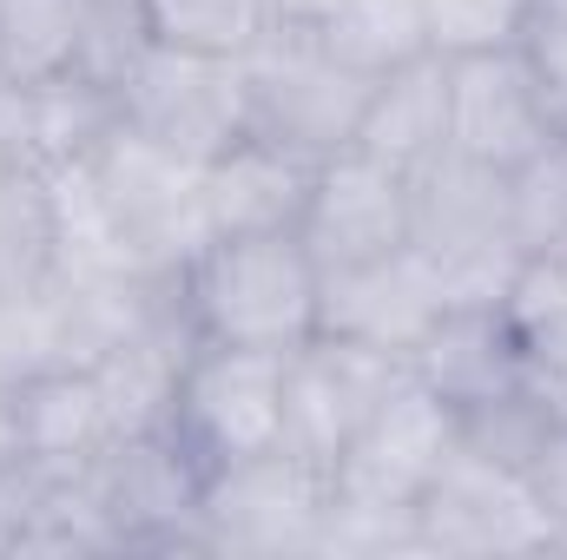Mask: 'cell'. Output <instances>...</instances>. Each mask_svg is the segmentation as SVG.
<instances>
[{
    "instance_id": "1",
    "label": "cell",
    "mask_w": 567,
    "mask_h": 560,
    "mask_svg": "<svg viewBox=\"0 0 567 560\" xmlns=\"http://www.w3.org/2000/svg\"><path fill=\"white\" fill-rule=\"evenodd\" d=\"M455 442V403L410 370L337 455L317 554H416V501Z\"/></svg>"
},
{
    "instance_id": "2",
    "label": "cell",
    "mask_w": 567,
    "mask_h": 560,
    "mask_svg": "<svg viewBox=\"0 0 567 560\" xmlns=\"http://www.w3.org/2000/svg\"><path fill=\"white\" fill-rule=\"evenodd\" d=\"M178 303L198 343H238V350H297L317 336L323 271L303 251L297 231H245L212 238L185 278Z\"/></svg>"
},
{
    "instance_id": "3",
    "label": "cell",
    "mask_w": 567,
    "mask_h": 560,
    "mask_svg": "<svg viewBox=\"0 0 567 560\" xmlns=\"http://www.w3.org/2000/svg\"><path fill=\"white\" fill-rule=\"evenodd\" d=\"M410 245L442 271L449 310H502L522 278V245L508 218V172L442 152L410 178Z\"/></svg>"
},
{
    "instance_id": "4",
    "label": "cell",
    "mask_w": 567,
    "mask_h": 560,
    "mask_svg": "<svg viewBox=\"0 0 567 560\" xmlns=\"http://www.w3.org/2000/svg\"><path fill=\"white\" fill-rule=\"evenodd\" d=\"M100 205L126 245V258L145 278L178 283L185 265L212 245V211H205V165L165 152V145L140 139V133H113L86 158Z\"/></svg>"
},
{
    "instance_id": "5",
    "label": "cell",
    "mask_w": 567,
    "mask_h": 560,
    "mask_svg": "<svg viewBox=\"0 0 567 560\" xmlns=\"http://www.w3.org/2000/svg\"><path fill=\"white\" fill-rule=\"evenodd\" d=\"M120 93V126L140 139L165 145L192 165H212L225 145L251 133V106H245V60H218V53H178L140 40L126 53V66L113 73Z\"/></svg>"
},
{
    "instance_id": "6",
    "label": "cell",
    "mask_w": 567,
    "mask_h": 560,
    "mask_svg": "<svg viewBox=\"0 0 567 560\" xmlns=\"http://www.w3.org/2000/svg\"><path fill=\"white\" fill-rule=\"evenodd\" d=\"M172 435L205 475L284 448V350L198 343L178 376Z\"/></svg>"
},
{
    "instance_id": "7",
    "label": "cell",
    "mask_w": 567,
    "mask_h": 560,
    "mask_svg": "<svg viewBox=\"0 0 567 560\" xmlns=\"http://www.w3.org/2000/svg\"><path fill=\"white\" fill-rule=\"evenodd\" d=\"M561 528L535 481L468 442L449 448L416 501V554H555Z\"/></svg>"
},
{
    "instance_id": "8",
    "label": "cell",
    "mask_w": 567,
    "mask_h": 560,
    "mask_svg": "<svg viewBox=\"0 0 567 560\" xmlns=\"http://www.w3.org/2000/svg\"><path fill=\"white\" fill-rule=\"evenodd\" d=\"M363 100H370V73L317 53V46H297L265 33L251 53H245V106H251V133L258 139H278L303 158H337L357 139V120H363Z\"/></svg>"
},
{
    "instance_id": "9",
    "label": "cell",
    "mask_w": 567,
    "mask_h": 560,
    "mask_svg": "<svg viewBox=\"0 0 567 560\" xmlns=\"http://www.w3.org/2000/svg\"><path fill=\"white\" fill-rule=\"evenodd\" d=\"M323 515H330V481L290 448L212 468L198 495L205 554H317Z\"/></svg>"
},
{
    "instance_id": "10",
    "label": "cell",
    "mask_w": 567,
    "mask_h": 560,
    "mask_svg": "<svg viewBox=\"0 0 567 560\" xmlns=\"http://www.w3.org/2000/svg\"><path fill=\"white\" fill-rule=\"evenodd\" d=\"M80 481L93 488L120 554L126 548H152V554H172V548H198L205 554V521H198V495H205V468L178 448L172 428L158 435H126V442H106Z\"/></svg>"
},
{
    "instance_id": "11",
    "label": "cell",
    "mask_w": 567,
    "mask_h": 560,
    "mask_svg": "<svg viewBox=\"0 0 567 560\" xmlns=\"http://www.w3.org/2000/svg\"><path fill=\"white\" fill-rule=\"evenodd\" d=\"M410 376L403 356H383L370 343L350 336H310L284 356V448L297 462H310L323 481L337 468V455L350 448V435L370 422V409Z\"/></svg>"
},
{
    "instance_id": "12",
    "label": "cell",
    "mask_w": 567,
    "mask_h": 560,
    "mask_svg": "<svg viewBox=\"0 0 567 560\" xmlns=\"http://www.w3.org/2000/svg\"><path fill=\"white\" fill-rule=\"evenodd\" d=\"M140 40L133 0H0V73L27 93L66 73L113 80Z\"/></svg>"
},
{
    "instance_id": "13",
    "label": "cell",
    "mask_w": 567,
    "mask_h": 560,
    "mask_svg": "<svg viewBox=\"0 0 567 560\" xmlns=\"http://www.w3.org/2000/svg\"><path fill=\"white\" fill-rule=\"evenodd\" d=\"M297 238L317 258V271H350V265L403 251L410 245V178L357 145L323 158L303 198Z\"/></svg>"
},
{
    "instance_id": "14",
    "label": "cell",
    "mask_w": 567,
    "mask_h": 560,
    "mask_svg": "<svg viewBox=\"0 0 567 560\" xmlns=\"http://www.w3.org/2000/svg\"><path fill=\"white\" fill-rule=\"evenodd\" d=\"M442 317H449L442 271L416 245L370 258V265H350V271H323V303H317L323 336H350V343H370L383 356L416 363V350Z\"/></svg>"
},
{
    "instance_id": "15",
    "label": "cell",
    "mask_w": 567,
    "mask_h": 560,
    "mask_svg": "<svg viewBox=\"0 0 567 560\" xmlns=\"http://www.w3.org/2000/svg\"><path fill=\"white\" fill-rule=\"evenodd\" d=\"M555 133L561 126L548 120V100L515 46L449 60V152L455 158H475L488 172H515Z\"/></svg>"
},
{
    "instance_id": "16",
    "label": "cell",
    "mask_w": 567,
    "mask_h": 560,
    "mask_svg": "<svg viewBox=\"0 0 567 560\" xmlns=\"http://www.w3.org/2000/svg\"><path fill=\"white\" fill-rule=\"evenodd\" d=\"M271 33L317 46L370 80L429 53L423 0H271Z\"/></svg>"
},
{
    "instance_id": "17",
    "label": "cell",
    "mask_w": 567,
    "mask_h": 560,
    "mask_svg": "<svg viewBox=\"0 0 567 560\" xmlns=\"http://www.w3.org/2000/svg\"><path fill=\"white\" fill-rule=\"evenodd\" d=\"M317 185V158L290 152L278 139L245 133L205 165V211L212 238H245V231H297L303 198Z\"/></svg>"
},
{
    "instance_id": "18",
    "label": "cell",
    "mask_w": 567,
    "mask_h": 560,
    "mask_svg": "<svg viewBox=\"0 0 567 560\" xmlns=\"http://www.w3.org/2000/svg\"><path fill=\"white\" fill-rule=\"evenodd\" d=\"M350 145L370 152V158H383L403 178H416L423 165H435L449 152V53L429 46L416 60L377 73Z\"/></svg>"
},
{
    "instance_id": "19",
    "label": "cell",
    "mask_w": 567,
    "mask_h": 560,
    "mask_svg": "<svg viewBox=\"0 0 567 560\" xmlns=\"http://www.w3.org/2000/svg\"><path fill=\"white\" fill-rule=\"evenodd\" d=\"M198 350L192 323H185V303L158 310L140 336H126L120 350H106L93 363V383H100V403H106V435L126 442V435H158L172 428V403H178V376H185V356Z\"/></svg>"
},
{
    "instance_id": "20",
    "label": "cell",
    "mask_w": 567,
    "mask_h": 560,
    "mask_svg": "<svg viewBox=\"0 0 567 560\" xmlns=\"http://www.w3.org/2000/svg\"><path fill=\"white\" fill-rule=\"evenodd\" d=\"M13 409H20V442H27V475H80L113 442L100 383L80 363H53L33 383H20Z\"/></svg>"
},
{
    "instance_id": "21",
    "label": "cell",
    "mask_w": 567,
    "mask_h": 560,
    "mask_svg": "<svg viewBox=\"0 0 567 560\" xmlns=\"http://www.w3.org/2000/svg\"><path fill=\"white\" fill-rule=\"evenodd\" d=\"M410 370L429 376L455 409L488 403V396H502V390L528 383V376H522L515 330H508V317H502V310H449V317L429 330V343L416 350V363H410Z\"/></svg>"
},
{
    "instance_id": "22",
    "label": "cell",
    "mask_w": 567,
    "mask_h": 560,
    "mask_svg": "<svg viewBox=\"0 0 567 560\" xmlns=\"http://www.w3.org/2000/svg\"><path fill=\"white\" fill-rule=\"evenodd\" d=\"M113 133H120V93L100 73H66V80L27 93V158H33V172L80 165Z\"/></svg>"
},
{
    "instance_id": "23",
    "label": "cell",
    "mask_w": 567,
    "mask_h": 560,
    "mask_svg": "<svg viewBox=\"0 0 567 560\" xmlns=\"http://www.w3.org/2000/svg\"><path fill=\"white\" fill-rule=\"evenodd\" d=\"M140 33L178 53H218L245 60L271 33V0H133Z\"/></svg>"
},
{
    "instance_id": "24",
    "label": "cell",
    "mask_w": 567,
    "mask_h": 560,
    "mask_svg": "<svg viewBox=\"0 0 567 560\" xmlns=\"http://www.w3.org/2000/svg\"><path fill=\"white\" fill-rule=\"evenodd\" d=\"M53 271V218L33 165L0 172V290H40Z\"/></svg>"
},
{
    "instance_id": "25",
    "label": "cell",
    "mask_w": 567,
    "mask_h": 560,
    "mask_svg": "<svg viewBox=\"0 0 567 560\" xmlns=\"http://www.w3.org/2000/svg\"><path fill=\"white\" fill-rule=\"evenodd\" d=\"M508 218L522 258H548L567 245V133H555L535 158L508 172Z\"/></svg>"
},
{
    "instance_id": "26",
    "label": "cell",
    "mask_w": 567,
    "mask_h": 560,
    "mask_svg": "<svg viewBox=\"0 0 567 560\" xmlns=\"http://www.w3.org/2000/svg\"><path fill=\"white\" fill-rule=\"evenodd\" d=\"M53 363L66 356H60V323L47 290H0V390H20Z\"/></svg>"
},
{
    "instance_id": "27",
    "label": "cell",
    "mask_w": 567,
    "mask_h": 560,
    "mask_svg": "<svg viewBox=\"0 0 567 560\" xmlns=\"http://www.w3.org/2000/svg\"><path fill=\"white\" fill-rule=\"evenodd\" d=\"M429 46L435 53H488V46H515L522 27V0H423Z\"/></svg>"
},
{
    "instance_id": "28",
    "label": "cell",
    "mask_w": 567,
    "mask_h": 560,
    "mask_svg": "<svg viewBox=\"0 0 567 560\" xmlns=\"http://www.w3.org/2000/svg\"><path fill=\"white\" fill-rule=\"evenodd\" d=\"M515 53L528 60L548 120L567 133V0H522V27H515Z\"/></svg>"
},
{
    "instance_id": "29",
    "label": "cell",
    "mask_w": 567,
    "mask_h": 560,
    "mask_svg": "<svg viewBox=\"0 0 567 560\" xmlns=\"http://www.w3.org/2000/svg\"><path fill=\"white\" fill-rule=\"evenodd\" d=\"M20 165H33L27 158V86L0 80V172H20Z\"/></svg>"
},
{
    "instance_id": "30",
    "label": "cell",
    "mask_w": 567,
    "mask_h": 560,
    "mask_svg": "<svg viewBox=\"0 0 567 560\" xmlns=\"http://www.w3.org/2000/svg\"><path fill=\"white\" fill-rule=\"evenodd\" d=\"M27 488L33 475H0V560H13V541H20V515H27Z\"/></svg>"
},
{
    "instance_id": "31",
    "label": "cell",
    "mask_w": 567,
    "mask_h": 560,
    "mask_svg": "<svg viewBox=\"0 0 567 560\" xmlns=\"http://www.w3.org/2000/svg\"><path fill=\"white\" fill-rule=\"evenodd\" d=\"M27 468V442H20V409H13V390H0V475H20Z\"/></svg>"
},
{
    "instance_id": "32",
    "label": "cell",
    "mask_w": 567,
    "mask_h": 560,
    "mask_svg": "<svg viewBox=\"0 0 567 560\" xmlns=\"http://www.w3.org/2000/svg\"><path fill=\"white\" fill-rule=\"evenodd\" d=\"M542 271H548V283H555V297H561V310H567V245L542 258Z\"/></svg>"
}]
</instances>
